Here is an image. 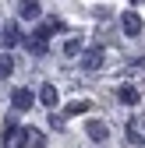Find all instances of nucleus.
Masks as SVG:
<instances>
[{
  "label": "nucleus",
  "instance_id": "obj_14",
  "mask_svg": "<svg viewBox=\"0 0 145 148\" xmlns=\"http://www.w3.org/2000/svg\"><path fill=\"white\" fill-rule=\"evenodd\" d=\"M11 71H14V60L7 57V53H4V57H0V78H7Z\"/></svg>",
  "mask_w": 145,
  "mask_h": 148
},
{
  "label": "nucleus",
  "instance_id": "obj_2",
  "mask_svg": "<svg viewBox=\"0 0 145 148\" xmlns=\"http://www.w3.org/2000/svg\"><path fill=\"white\" fill-rule=\"evenodd\" d=\"M120 28H124V32H128L131 39H135V35H142V18H138L135 11H128V14H120Z\"/></svg>",
  "mask_w": 145,
  "mask_h": 148
},
{
  "label": "nucleus",
  "instance_id": "obj_13",
  "mask_svg": "<svg viewBox=\"0 0 145 148\" xmlns=\"http://www.w3.org/2000/svg\"><path fill=\"white\" fill-rule=\"evenodd\" d=\"M0 39H4V46H14L18 39H21V35H18V28H14V25H7V28H4V35H0Z\"/></svg>",
  "mask_w": 145,
  "mask_h": 148
},
{
  "label": "nucleus",
  "instance_id": "obj_15",
  "mask_svg": "<svg viewBox=\"0 0 145 148\" xmlns=\"http://www.w3.org/2000/svg\"><path fill=\"white\" fill-rule=\"evenodd\" d=\"M28 49H32V53H46V39H39V35L28 39Z\"/></svg>",
  "mask_w": 145,
  "mask_h": 148
},
{
  "label": "nucleus",
  "instance_id": "obj_6",
  "mask_svg": "<svg viewBox=\"0 0 145 148\" xmlns=\"http://www.w3.org/2000/svg\"><path fill=\"white\" fill-rule=\"evenodd\" d=\"M57 99H60V92H57V85H50V81H46V85L39 88V102L53 109V106H57Z\"/></svg>",
  "mask_w": 145,
  "mask_h": 148
},
{
  "label": "nucleus",
  "instance_id": "obj_3",
  "mask_svg": "<svg viewBox=\"0 0 145 148\" xmlns=\"http://www.w3.org/2000/svg\"><path fill=\"white\" fill-rule=\"evenodd\" d=\"M32 99H35V95H32L28 88H18L14 95H11V106L18 109V113H25V109H32Z\"/></svg>",
  "mask_w": 145,
  "mask_h": 148
},
{
  "label": "nucleus",
  "instance_id": "obj_1",
  "mask_svg": "<svg viewBox=\"0 0 145 148\" xmlns=\"http://www.w3.org/2000/svg\"><path fill=\"white\" fill-rule=\"evenodd\" d=\"M103 57H106L103 46H88V49H81V67L85 71H99L103 67Z\"/></svg>",
  "mask_w": 145,
  "mask_h": 148
},
{
  "label": "nucleus",
  "instance_id": "obj_4",
  "mask_svg": "<svg viewBox=\"0 0 145 148\" xmlns=\"http://www.w3.org/2000/svg\"><path fill=\"white\" fill-rule=\"evenodd\" d=\"M117 99H120L124 106H138V102H142V92H138L135 85H120V88H117Z\"/></svg>",
  "mask_w": 145,
  "mask_h": 148
},
{
  "label": "nucleus",
  "instance_id": "obj_10",
  "mask_svg": "<svg viewBox=\"0 0 145 148\" xmlns=\"http://www.w3.org/2000/svg\"><path fill=\"white\" fill-rule=\"evenodd\" d=\"M128 138H131V145H145V134H142L138 120H131V123H128Z\"/></svg>",
  "mask_w": 145,
  "mask_h": 148
},
{
  "label": "nucleus",
  "instance_id": "obj_12",
  "mask_svg": "<svg viewBox=\"0 0 145 148\" xmlns=\"http://www.w3.org/2000/svg\"><path fill=\"white\" fill-rule=\"evenodd\" d=\"M81 49H85V46H81V39H78V35H75V39H67V42H64V53H67V57H78Z\"/></svg>",
  "mask_w": 145,
  "mask_h": 148
},
{
  "label": "nucleus",
  "instance_id": "obj_16",
  "mask_svg": "<svg viewBox=\"0 0 145 148\" xmlns=\"http://www.w3.org/2000/svg\"><path fill=\"white\" fill-rule=\"evenodd\" d=\"M135 4H138V0H135Z\"/></svg>",
  "mask_w": 145,
  "mask_h": 148
},
{
  "label": "nucleus",
  "instance_id": "obj_8",
  "mask_svg": "<svg viewBox=\"0 0 145 148\" xmlns=\"http://www.w3.org/2000/svg\"><path fill=\"white\" fill-rule=\"evenodd\" d=\"M18 11H21V18H28V21H35V18L43 14V11H39V0H21Z\"/></svg>",
  "mask_w": 145,
  "mask_h": 148
},
{
  "label": "nucleus",
  "instance_id": "obj_9",
  "mask_svg": "<svg viewBox=\"0 0 145 148\" xmlns=\"http://www.w3.org/2000/svg\"><path fill=\"white\" fill-rule=\"evenodd\" d=\"M81 113H88V102H81V99H75V102L64 106V116H81Z\"/></svg>",
  "mask_w": 145,
  "mask_h": 148
},
{
  "label": "nucleus",
  "instance_id": "obj_11",
  "mask_svg": "<svg viewBox=\"0 0 145 148\" xmlns=\"http://www.w3.org/2000/svg\"><path fill=\"white\" fill-rule=\"evenodd\" d=\"M25 138H28V145H35V148H43V145H46V134H43V131H35V127H28Z\"/></svg>",
  "mask_w": 145,
  "mask_h": 148
},
{
  "label": "nucleus",
  "instance_id": "obj_7",
  "mask_svg": "<svg viewBox=\"0 0 145 148\" xmlns=\"http://www.w3.org/2000/svg\"><path fill=\"white\" fill-rule=\"evenodd\" d=\"M7 145H11V148H28L25 131H18V127H7Z\"/></svg>",
  "mask_w": 145,
  "mask_h": 148
},
{
  "label": "nucleus",
  "instance_id": "obj_5",
  "mask_svg": "<svg viewBox=\"0 0 145 148\" xmlns=\"http://www.w3.org/2000/svg\"><path fill=\"white\" fill-rule=\"evenodd\" d=\"M85 131H88V138H92V141H106V138H110V127H106L103 120H88Z\"/></svg>",
  "mask_w": 145,
  "mask_h": 148
}]
</instances>
